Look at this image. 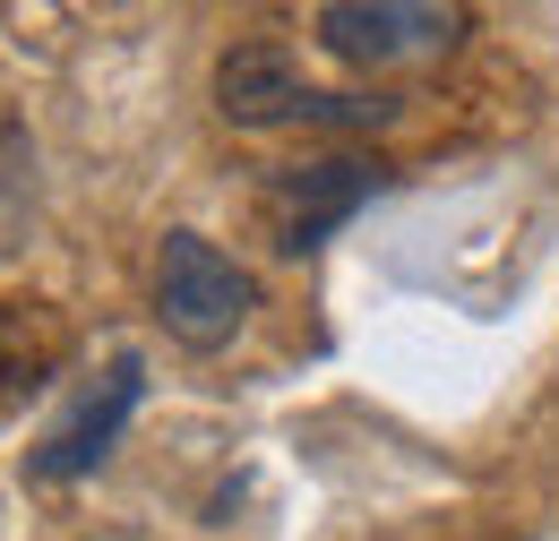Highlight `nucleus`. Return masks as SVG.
Listing matches in <instances>:
<instances>
[{"mask_svg":"<svg viewBox=\"0 0 559 541\" xmlns=\"http://www.w3.org/2000/svg\"><path fill=\"white\" fill-rule=\"evenodd\" d=\"M215 112L233 130H388V95H328L310 86L284 44H233L215 61Z\"/></svg>","mask_w":559,"mask_h":541,"instance_id":"nucleus-1","label":"nucleus"},{"mask_svg":"<svg viewBox=\"0 0 559 541\" xmlns=\"http://www.w3.org/2000/svg\"><path fill=\"white\" fill-rule=\"evenodd\" d=\"M250 310H259L250 267H233L207 232H164V259H155V318H164V336L190 344V352H224Z\"/></svg>","mask_w":559,"mask_h":541,"instance_id":"nucleus-2","label":"nucleus"},{"mask_svg":"<svg viewBox=\"0 0 559 541\" xmlns=\"http://www.w3.org/2000/svg\"><path fill=\"white\" fill-rule=\"evenodd\" d=\"M310 26H319V44H328V61L388 69V61L448 52V44L465 35V9H439V0H328Z\"/></svg>","mask_w":559,"mask_h":541,"instance_id":"nucleus-3","label":"nucleus"},{"mask_svg":"<svg viewBox=\"0 0 559 541\" xmlns=\"http://www.w3.org/2000/svg\"><path fill=\"white\" fill-rule=\"evenodd\" d=\"M388 190V164H361V155H319V164H293L276 181V250L284 259H310L345 232L361 206Z\"/></svg>","mask_w":559,"mask_h":541,"instance_id":"nucleus-4","label":"nucleus"},{"mask_svg":"<svg viewBox=\"0 0 559 541\" xmlns=\"http://www.w3.org/2000/svg\"><path fill=\"white\" fill-rule=\"evenodd\" d=\"M139 405H146V361H139V352H112L104 378L78 396V412L26 456V481H86L112 447H121V430L139 421Z\"/></svg>","mask_w":559,"mask_h":541,"instance_id":"nucleus-5","label":"nucleus"},{"mask_svg":"<svg viewBox=\"0 0 559 541\" xmlns=\"http://www.w3.org/2000/svg\"><path fill=\"white\" fill-rule=\"evenodd\" d=\"M35 215H44V155L26 121H0V259H17L35 241Z\"/></svg>","mask_w":559,"mask_h":541,"instance_id":"nucleus-6","label":"nucleus"},{"mask_svg":"<svg viewBox=\"0 0 559 541\" xmlns=\"http://www.w3.org/2000/svg\"><path fill=\"white\" fill-rule=\"evenodd\" d=\"M52 352H61V344L35 336V318L0 301V387H44V378H52Z\"/></svg>","mask_w":559,"mask_h":541,"instance_id":"nucleus-7","label":"nucleus"}]
</instances>
